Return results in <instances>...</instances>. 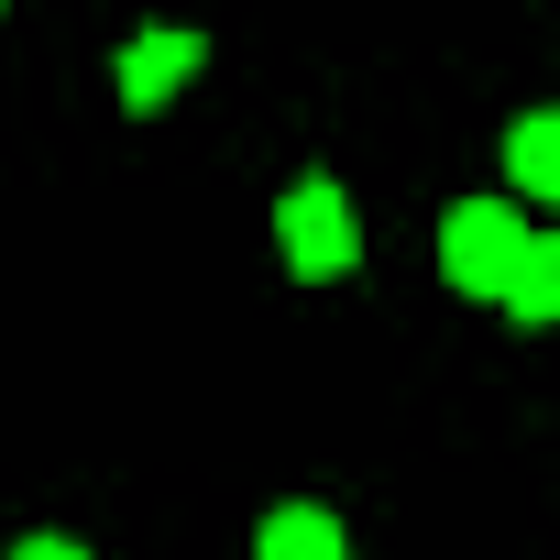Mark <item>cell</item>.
<instances>
[{
	"mask_svg": "<svg viewBox=\"0 0 560 560\" xmlns=\"http://www.w3.org/2000/svg\"><path fill=\"white\" fill-rule=\"evenodd\" d=\"M275 253H287V275H352V253H363L352 198L330 176H298L287 198H275Z\"/></svg>",
	"mask_w": 560,
	"mask_h": 560,
	"instance_id": "cell-1",
	"label": "cell"
},
{
	"mask_svg": "<svg viewBox=\"0 0 560 560\" xmlns=\"http://www.w3.org/2000/svg\"><path fill=\"white\" fill-rule=\"evenodd\" d=\"M516 231H527V220H516L505 198H462V209L440 220V275H451L462 298H494L505 264H516Z\"/></svg>",
	"mask_w": 560,
	"mask_h": 560,
	"instance_id": "cell-2",
	"label": "cell"
},
{
	"mask_svg": "<svg viewBox=\"0 0 560 560\" xmlns=\"http://www.w3.org/2000/svg\"><path fill=\"white\" fill-rule=\"evenodd\" d=\"M198 56H209V45H198V34H176V23L132 34V45H121V67H110V78H121V110H165V100L187 89V67H198Z\"/></svg>",
	"mask_w": 560,
	"mask_h": 560,
	"instance_id": "cell-3",
	"label": "cell"
},
{
	"mask_svg": "<svg viewBox=\"0 0 560 560\" xmlns=\"http://www.w3.org/2000/svg\"><path fill=\"white\" fill-rule=\"evenodd\" d=\"M494 298H505L527 330L560 319V242H549V231H516V264H505V287H494Z\"/></svg>",
	"mask_w": 560,
	"mask_h": 560,
	"instance_id": "cell-4",
	"label": "cell"
},
{
	"mask_svg": "<svg viewBox=\"0 0 560 560\" xmlns=\"http://www.w3.org/2000/svg\"><path fill=\"white\" fill-rule=\"evenodd\" d=\"M253 560H352V549H341V516L330 505H275L264 538H253Z\"/></svg>",
	"mask_w": 560,
	"mask_h": 560,
	"instance_id": "cell-5",
	"label": "cell"
},
{
	"mask_svg": "<svg viewBox=\"0 0 560 560\" xmlns=\"http://www.w3.org/2000/svg\"><path fill=\"white\" fill-rule=\"evenodd\" d=\"M505 176H516L527 198H560V121H549V110H527V121L505 132Z\"/></svg>",
	"mask_w": 560,
	"mask_h": 560,
	"instance_id": "cell-6",
	"label": "cell"
},
{
	"mask_svg": "<svg viewBox=\"0 0 560 560\" xmlns=\"http://www.w3.org/2000/svg\"><path fill=\"white\" fill-rule=\"evenodd\" d=\"M12 560H89V549H78V538H23Z\"/></svg>",
	"mask_w": 560,
	"mask_h": 560,
	"instance_id": "cell-7",
	"label": "cell"
}]
</instances>
